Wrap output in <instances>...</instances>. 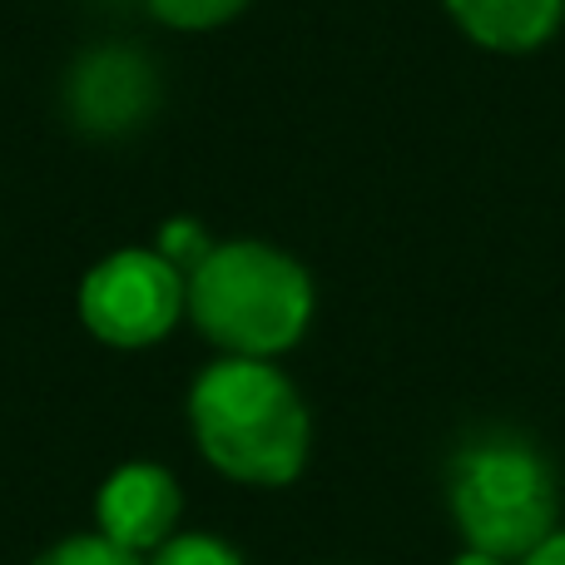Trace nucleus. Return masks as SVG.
Returning a JSON list of instances; mask_svg holds the SVG:
<instances>
[{
	"instance_id": "4",
	"label": "nucleus",
	"mask_w": 565,
	"mask_h": 565,
	"mask_svg": "<svg viewBox=\"0 0 565 565\" xmlns=\"http://www.w3.org/2000/svg\"><path fill=\"white\" fill-rule=\"evenodd\" d=\"M189 312V278L154 248H119L79 282V322L105 348H154Z\"/></svg>"
},
{
	"instance_id": "6",
	"label": "nucleus",
	"mask_w": 565,
	"mask_h": 565,
	"mask_svg": "<svg viewBox=\"0 0 565 565\" xmlns=\"http://www.w3.org/2000/svg\"><path fill=\"white\" fill-rule=\"evenodd\" d=\"M179 521H184V491L159 461H125L95 491V531L145 561L179 536Z\"/></svg>"
},
{
	"instance_id": "2",
	"label": "nucleus",
	"mask_w": 565,
	"mask_h": 565,
	"mask_svg": "<svg viewBox=\"0 0 565 565\" xmlns=\"http://www.w3.org/2000/svg\"><path fill=\"white\" fill-rule=\"evenodd\" d=\"M184 318H194V328L224 358L274 362L308 332L312 278L292 254L258 238L214 244V254L189 274Z\"/></svg>"
},
{
	"instance_id": "1",
	"label": "nucleus",
	"mask_w": 565,
	"mask_h": 565,
	"mask_svg": "<svg viewBox=\"0 0 565 565\" xmlns=\"http://www.w3.org/2000/svg\"><path fill=\"white\" fill-rule=\"evenodd\" d=\"M189 431L204 461L238 487H292L312 451L302 392L258 358H218L189 387Z\"/></svg>"
},
{
	"instance_id": "11",
	"label": "nucleus",
	"mask_w": 565,
	"mask_h": 565,
	"mask_svg": "<svg viewBox=\"0 0 565 565\" xmlns=\"http://www.w3.org/2000/svg\"><path fill=\"white\" fill-rule=\"evenodd\" d=\"M248 0H149L154 20H164L169 30H214L244 10Z\"/></svg>"
},
{
	"instance_id": "12",
	"label": "nucleus",
	"mask_w": 565,
	"mask_h": 565,
	"mask_svg": "<svg viewBox=\"0 0 565 565\" xmlns=\"http://www.w3.org/2000/svg\"><path fill=\"white\" fill-rule=\"evenodd\" d=\"M521 565H565V531H551V536L541 541Z\"/></svg>"
},
{
	"instance_id": "8",
	"label": "nucleus",
	"mask_w": 565,
	"mask_h": 565,
	"mask_svg": "<svg viewBox=\"0 0 565 565\" xmlns=\"http://www.w3.org/2000/svg\"><path fill=\"white\" fill-rule=\"evenodd\" d=\"M30 565H145V556L115 546L99 531H75V536H60L55 546H45Z\"/></svg>"
},
{
	"instance_id": "5",
	"label": "nucleus",
	"mask_w": 565,
	"mask_h": 565,
	"mask_svg": "<svg viewBox=\"0 0 565 565\" xmlns=\"http://www.w3.org/2000/svg\"><path fill=\"white\" fill-rule=\"evenodd\" d=\"M65 115L85 135H129L139 129L159 105V75L139 50L129 45H99L79 55L65 75Z\"/></svg>"
},
{
	"instance_id": "10",
	"label": "nucleus",
	"mask_w": 565,
	"mask_h": 565,
	"mask_svg": "<svg viewBox=\"0 0 565 565\" xmlns=\"http://www.w3.org/2000/svg\"><path fill=\"white\" fill-rule=\"evenodd\" d=\"M154 254L189 278L209 254H214V244H209V234H204L199 218H169V224L159 228V238H154Z\"/></svg>"
},
{
	"instance_id": "13",
	"label": "nucleus",
	"mask_w": 565,
	"mask_h": 565,
	"mask_svg": "<svg viewBox=\"0 0 565 565\" xmlns=\"http://www.w3.org/2000/svg\"><path fill=\"white\" fill-rule=\"evenodd\" d=\"M451 565H507V561H497V556H481V551H461Z\"/></svg>"
},
{
	"instance_id": "3",
	"label": "nucleus",
	"mask_w": 565,
	"mask_h": 565,
	"mask_svg": "<svg viewBox=\"0 0 565 565\" xmlns=\"http://www.w3.org/2000/svg\"><path fill=\"white\" fill-rule=\"evenodd\" d=\"M447 507L467 551L526 561L561 516L556 467L521 431H477L447 461Z\"/></svg>"
},
{
	"instance_id": "9",
	"label": "nucleus",
	"mask_w": 565,
	"mask_h": 565,
	"mask_svg": "<svg viewBox=\"0 0 565 565\" xmlns=\"http://www.w3.org/2000/svg\"><path fill=\"white\" fill-rule=\"evenodd\" d=\"M145 565H248V561L224 536H214V531H179Z\"/></svg>"
},
{
	"instance_id": "7",
	"label": "nucleus",
	"mask_w": 565,
	"mask_h": 565,
	"mask_svg": "<svg viewBox=\"0 0 565 565\" xmlns=\"http://www.w3.org/2000/svg\"><path fill=\"white\" fill-rule=\"evenodd\" d=\"M451 20L487 50H536L556 35L565 0H447Z\"/></svg>"
}]
</instances>
